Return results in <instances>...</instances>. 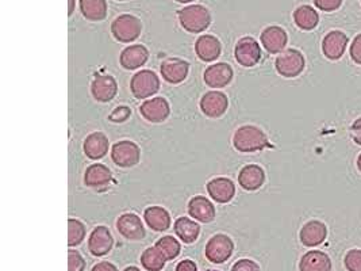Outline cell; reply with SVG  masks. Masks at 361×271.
<instances>
[{"instance_id":"bcb514c9","label":"cell","mask_w":361,"mask_h":271,"mask_svg":"<svg viewBox=\"0 0 361 271\" xmlns=\"http://www.w3.org/2000/svg\"><path fill=\"white\" fill-rule=\"evenodd\" d=\"M358 167H359V170L361 171V155L359 156V159H358Z\"/></svg>"},{"instance_id":"7c38bea8","label":"cell","mask_w":361,"mask_h":271,"mask_svg":"<svg viewBox=\"0 0 361 271\" xmlns=\"http://www.w3.org/2000/svg\"><path fill=\"white\" fill-rule=\"evenodd\" d=\"M118 92L117 80L110 75H96L91 83V94L95 100L107 103L115 98Z\"/></svg>"},{"instance_id":"8d00e7d4","label":"cell","mask_w":361,"mask_h":271,"mask_svg":"<svg viewBox=\"0 0 361 271\" xmlns=\"http://www.w3.org/2000/svg\"><path fill=\"white\" fill-rule=\"evenodd\" d=\"M231 271H261L260 270V266L252 261V259H240L237 261L233 268H231Z\"/></svg>"},{"instance_id":"d6986e66","label":"cell","mask_w":361,"mask_h":271,"mask_svg":"<svg viewBox=\"0 0 361 271\" xmlns=\"http://www.w3.org/2000/svg\"><path fill=\"white\" fill-rule=\"evenodd\" d=\"M148 58H149L148 49L141 44H137V45L128 46L122 50L119 63L125 69L135 71L145 65Z\"/></svg>"},{"instance_id":"83f0119b","label":"cell","mask_w":361,"mask_h":271,"mask_svg":"<svg viewBox=\"0 0 361 271\" xmlns=\"http://www.w3.org/2000/svg\"><path fill=\"white\" fill-rule=\"evenodd\" d=\"M175 233L180 239L184 244H192L198 240L199 233H200V226L198 223L187 219L180 217L175 223Z\"/></svg>"},{"instance_id":"9a60e30c","label":"cell","mask_w":361,"mask_h":271,"mask_svg":"<svg viewBox=\"0 0 361 271\" xmlns=\"http://www.w3.org/2000/svg\"><path fill=\"white\" fill-rule=\"evenodd\" d=\"M189 64L180 58H168L163 61L160 67V72L163 79L171 85H179L185 80L188 76Z\"/></svg>"},{"instance_id":"484cf974","label":"cell","mask_w":361,"mask_h":271,"mask_svg":"<svg viewBox=\"0 0 361 271\" xmlns=\"http://www.w3.org/2000/svg\"><path fill=\"white\" fill-rule=\"evenodd\" d=\"M143 219L148 226L156 232H165L171 226V216L161 206H150L145 210Z\"/></svg>"},{"instance_id":"ab89813d","label":"cell","mask_w":361,"mask_h":271,"mask_svg":"<svg viewBox=\"0 0 361 271\" xmlns=\"http://www.w3.org/2000/svg\"><path fill=\"white\" fill-rule=\"evenodd\" d=\"M351 135L356 144L361 145V118L356 120L351 128Z\"/></svg>"},{"instance_id":"7402d4cb","label":"cell","mask_w":361,"mask_h":271,"mask_svg":"<svg viewBox=\"0 0 361 271\" xmlns=\"http://www.w3.org/2000/svg\"><path fill=\"white\" fill-rule=\"evenodd\" d=\"M301 241L306 247H316L322 244L327 237V228L321 221H309L301 229Z\"/></svg>"},{"instance_id":"52a82bcc","label":"cell","mask_w":361,"mask_h":271,"mask_svg":"<svg viewBox=\"0 0 361 271\" xmlns=\"http://www.w3.org/2000/svg\"><path fill=\"white\" fill-rule=\"evenodd\" d=\"M130 89H132V92L137 99H145V98H149V96L154 95L156 92H159L160 90V79L150 69L139 71L132 78Z\"/></svg>"},{"instance_id":"ee69618b","label":"cell","mask_w":361,"mask_h":271,"mask_svg":"<svg viewBox=\"0 0 361 271\" xmlns=\"http://www.w3.org/2000/svg\"><path fill=\"white\" fill-rule=\"evenodd\" d=\"M178 3H181V4H188V3H192V1H195V0H176Z\"/></svg>"},{"instance_id":"44dd1931","label":"cell","mask_w":361,"mask_h":271,"mask_svg":"<svg viewBox=\"0 0 361 271\" xmlns=\"http://www.w3.org/2000/svg\"><path fill=\"white\" fill-rule=\"evenodd\" d=\"M260 40H261L264 49H267V52L279 53L287 45L288 37L284 29L279 26H270L263 30Z\"/></svg>"},{"instance_id":"f35d334b","label":"cell","mask_w":361,"mask_h":271,"mask_svg":"<svg viewBox=\"0 0 361 271\" xmlns=\"http://www.w3.org/2000/svg\"><path fill=\"white\" fill-rule=\"evenodd\" d=\"M351 57L352 60L356 63V64H360L361 65V34L356 36V39L353 40L352 45H351Z\"/></svg>"},{"instance_id":"60d3db41","label":"cell","mask_w":361,"mask_h":271,"mask_svg":"<svg viewBox=\"0 0 361 271\" xmlns=\"http://www.w3.org/2000/svg\"><path fill=\"white\" fill-rule=\"evenodd\" d=\"M176 271H198V266L191 259H184L176 266Z\"/></svg>"},{"instance_id":"4fadbf2b","label":"cell","mask_w":361,"mask_h":271,"mask_svg":"<svg viewBox=\"0 0 361 271\" xmlns=\"http://www.w3.org/2000/svg\"><path fill=\"white\" fill-rule=\"evenodd\" d=\"M233 68L227 63H217L214 65H210L205 74L203 79L205 83L213 89H224L229 86L233 80Z\"/></svg>"},{"instance_id":"f546056e","label":"cell","mask_w":361,"mask_h":271,"mask_svg":"<svg viewBox=\"0 0 361 271\" xmlns=\"http://www.w3.org/2000/svg\"><path fill=\"white\" fill-rule=\"evenodd\" d=\"M294 22L302 30H313L319 22V15L310 6H301L294 11Z\"/></svg>"},{"instance_id":"ba28073f","label":"cell","mask_w":361,"mask_h":271,"mask_svg":"<svg viewBox=\"0 0 361 271\" xmlns=\"http://www.w3.org/2000/svg\"><path fill=\"white\" fill-rule=\"evenodd\" d=\"M234 56L238 64L242 67L251 68L259 64L261 58V49L260 44L252 37L241 39L234 47Z\"/></svg>"},{"instance_id":"30bf717a","label":"cell","mask_w":361,"mask_h":271,"mask_svg":"<svg viewBox=\"0 0 361 271\" xmlns=\"http://www.w3.org/2000/svg\"><path fill=\"white\" fill-rule=\"evenodd\" d=\"M229 107V99L224 92L209 91L200 99V110L210 118H220Z\"/></svg>"},{"instance_id":"5bb4252c","label":"cell","mask_w":361,"mask_h":271,"mask_svg":"<svg viewBox=\"0 0 361 271\" xmlns=\"http://www.w3.org/2000/svg\"><path fill=\"white\" fill-rule=\"evenodd\" d=\"M188 213L199 223L209 224L216 219V208L211 201L203 195H195L188 202Z\"/></svg>"},{"instance_id":"836d02e7","label":"cell","mask_w":361,"mask_h":271,"mask_svg":"<svg viewBox=\"0 0 361 271\" xmlns=\"http://www.w3.org/2000/svg\"><path fill=\"white\" fill-rule=\"evenodd\" d=\"M348 271H361V250H351L344 259Z\"/></svg>"},{"instance_id":"1f68e13d","label":"cell","mask_w":361,"mask_h":271,"mask_svg":"<svg viewBox=\"0 0 361 271\" xmlns=\"http://www.w3.org/2000/svg\"><path fill=\"white\" fill-rule=\"evenodd\" d=\"M156 248L164 255L167 261H174L180 254V243L174 236H164L157 240Z\"/></svg>"},{"instance_id":"8fae6325","label":"cell","mask_w":361,"mask_h":271,"mask_svg":"<svg viewBox=\"0 0 361 271\" xmlns=\"http://www.w3.org/2000/svg\"><path fill=\"white\" fill-rule=\"evenodd\" d=\"M114 246V237L108 228L96 226L91 232L89 239V251L93 257H104L107 255Z\"/></svg>"},{"instance_id":"277c9868","label":"cell","mask_w":361,"mask_h":271,"mask_svg":"<svg viewBox=\"0 0 361 271\" xmlns=\"http://www.w3.org/2000/svg\"><path fill=\"white\" fill-rule=\"evenodd\" d=\"M305 65H306L305 56L296 49H287L281 52L275 61L277 74L284 78L299 76L303 72Z\"/></svg>"},{"instance_id":"5b68a950","label":"cell","mask_w":361,"mask_h":271,"mask_svg":"<svg viewBox=\"0 0 361 271\" xmlns=\"http://www.w3.org/2000/svg\"><path fill=\"white\" fill-rule=\"evenodd\" d=\"M233 251H234L233 240L227 235L218 233V235H214L207 241L205 255L211 263L221 265L230 259V257L233 255Z\"/></svg>"},{"instance_id":"9c48e42d","label":"cell","mask_w":361,"mask_h":271,"mask_svg":"<svg viewBox=\"0 0 361 271\" xmlns=\"http://www.w3.org/2000/svg\"><path fill=\"white\" fill-rule=\"evenodd\" d=\"M139 113L146 121L153 124H160L170 117L171 107L165 98L156 96L149 100H145L139 107Z\"/></svg>"},{"instance_id":"603a6c76","label":"cell","mask_w":361,"mask_h":271,"mask_svg":"<svg viewBox=\"0 0 361 271\" xmlns=\"http://www.w3.org/2000/svg\"><path fill=\"white\" fill-rule=\"evenodd\" d=\"M207 191L218 204H227L234 198L235 186L227 178H216L207 183Z\"/></svg>"},{"instance_id":"f6af8a7d","label":"cell","mask_w":361,"mask_h":271,"mask_svg":"<svg viewBox=\"0 0 361 271\" xmlns=\"http://www.w3.org/2000/svg\"><path fill=\"white\" fill-rule=\"evenodd\" d=\"M124 271H141L139 269H137L135 266H130V268H126Z\"/></svg>"},{"instance_id":"cb8c5ba5","label":"cell","mask_w":361,"mask_h":271,"mask_svg":"<svg viewBox=\"0 0 361 271\" xmlns=\"http://www.w3.org/2000/svg\"><path fill=\"white\" fill-rule=\"evenodd\" d=\"M108 138L107 136L102 132H93L91 133L83 144L84 148V153L87 155V158H90L92 160H99L102 158H104L108 152Z\"/></svg>"},{"instance_id":"ac0fdd59","label":"cell","mask_w":361,"mask_h":271,"mask_svg":"<svg viewBox=\"0 0 361 271\" xmlns=\"http://www.w3.org/2000/svg\"><path fill=\"white\" fill-rule=\"evenodd\" d=\"M195 52H196V56L202 61L211 63L221 56L222 45L217 37L210 36V34H205L196 40Z\"/></svg>"},{"instance_id":"7dc6e473","label":"cell","mask_w":361,"mask_h":271,"mask_svg":"<svg viewBox=\"0 0 361 271\" xmlns=\"http://www.w3.org/2000/svg\"><path fill=\"white\" fill-rule=\"evenodd\" d=\"M119 1H125V0H119Z\"/></svg>"},{"instance_id":"4dcf8cb0","label":"cell","mask_w":361,"mask_h":271,"mask_svg":"<svg viewBox=\"0 0 361 271\" xmlns=\"http://www.w3.org/2000/svg\"><path fill=\"white\" fill-rule=\"evenodd\" d=\"M165 262L167 259L156 247L146 248L141 255V265L145 270L161 271L165 268Z\"/></svg>"},{"instance_id":"3957f363","label":"cell","mask_w":361,"mask_h":271,"mask_svg":"<svg viewBox=\"0 0 361 271\" xmlns=\"http://www.w3.org/2000/svg\"><path fill=\"white\" fill-rule=\"evenodd\" d=\"M142 22L130 14H124L115 18L111 23V33L119 43H133L141 36Z\"/></svg>"},{"instance_id":"7bdbcfd3","label":"cell","mask_w":361,"mask_h":271,"mask_svg":"<svg viewBox=\"0 0 361 271\" xmlns=\"http://www.w3.org/2000/svg\"><path fill=\"white\" fill-rule=\"evenodd\" d=\"M69 1V8H68V15L71 17L75 11V6H76V1L75 0H68Z\"/></svg>"},{"instance_id":"ffe728a7","label":"cell","mask_w":361,"mask_h":271,"mask_svg":"<svg viewBox=\"0 0 361 271\" xmlns=\"http://www.w3.org/2000/svg\"><path fill=\"white\" fill-rule=\"evenodd\" d=\"M266 182V173L257 164L245 166L238 174V183L244 190L255 191L259 190Z\"/></svg>"},{"instance_id":"d6a6232c","label":"cell","mask_w":361,"mask_h":271,"mask_svg":"<svg viewBox=\"0 0 361 271\" xmlns=\"http://www.w3.org/2000/svg\"><path fill=\"white\" fill-rule=\"evenodd\" d=\"M68 232H69V236H68V246L69 247H78L86 239V226L79 220L69 219Z\"/></svg>"},{"instance_id":"c3c4849f","label":"cell","mask_w":361,"mask_h":271,"mask_svg":"<svg viewBox=\"0 0 361 271\" xmlns=\"http://www.w3.org/2000/svg\"><path fill=\"white\" fill-rule=\"evenodd\" d=\"M209 271H217V270H209Z\"/></svg>"},{"instance_id":"2e32d148","label":"cell","mask_w":361,"mask_h":271,"mask_svg":"<svg viewBox=\"0 0 361 271\" xmlns=\"http://www.w3.org/2000/svg\"><path fill=\"white\" fill-rule=\"evenodd\" d=\"M348 46V37L340 30L327 33L322 41V52L329 60H338L345 53Z\"/></svg>"},{"instance_id":"b9f144b4","label":"cell","mask_w":361,"mask_h":271,"mask_svg":"<svg viewBox=\"0 0 361 271\" xmlns=\"http://www.w3.org/2000/svg\"><path fill=\"white\" fill-rule=\"evenodd\" d=\"M91 271H118V269L110 262H100L95 265Z\"/></svg>"},{"instance_id":"8992f818","label":"cell","mask_w":361,"mask_h":271,"mask_svg":"<svg viewBox=\"0 0 361 271\" xmlns=\"http://www.w3.org/2000/svg\"><path fill=\"white\" fill-rule=\"evenodd\" d=\"M113 162L122 169H130L139 163L141 151L136 142L129 140L118 141L111 148Z\"/></svg>"},{"instance_id":"e575fe53","label":"cell","mask_w":361,"mask_h":271,"mask_svg":"<svg viewBox=\"0 0 361 271\" xmlns=\"http://www.w3.org/2000/svg\"><path fill=\"white\" fill-rule=\"evenodd\" d=\"M68 271H84L86 270V261L82 257L80 252L75 250H69L68 252Z\"/></svg>"},{"instance_id":"e0dca14e","label":"cell","mask_w":361,"mask_h":271,"mask_svg":"<svg viewBox=\"0 0 361 271\" xmlns=\"http://www.w3.org/2000/svg\"><path fill=\"white\" fill-rule=\"evenodd\" d=\"M118 232L128 240H142L146 235L141 219L135 213H125L117 220Z\"/></svg>"},{"instance_id":"4316f807","label":"cell","mask_w":361,"mask_h":271,"mask_svg":"<svg viewBox=\"0 0 361 271\" xmlns=\"http://www.w3.org/2000/svg\"><path fill=\"white\" fill-rule=\"evenodd\" d=\"M301 271H331V261L322 251H310L302 257Z\"/></svg>"},{"instance_id":"74e56055","label":"cell","mask_w":361,"mask_h":271,"mask_svg":"<svg viewBox=\"0 0 361 271\" xmlns=\"http://www.w3.org/2000/svg\"><path fill=\"white\" fill-rule=\"evenodd\" d=\"M314 4L316 8L330 12V11H336L340 8V6L342 4V0H314Z\"/></svg>"},{"instance_id":"d590c367","label":"cell","mask_w":361,"mask_h":271,"mask_svg":"<svg viewBox=\"0 0 361 271\" xmlns=\"http://www.w3.org/2000/svg\"><path fill=\"white\" fill-rule=\"evenodd\" d=\"M132 116V110L128 107V106H119L117 107L108 117V120L111 122H115V124H121V122H125L130 118Z\"/></svg>"},{"instance_id":"6da1fadb","label":"cell","mask_w":361,"mask_h":271,"mask_svg":"<svg viewBox=\"0 0 361 271\" xmlns=\"http://www.w3.org/2000/svg\"><path fill=\"white\" fill-rule=\"evenodd\" d=\"M233 145L240 152H257L270 147L267 135L257 127L244 125L238 128L233 137Z\"/></svg>"},{"instance_id":"7a4b0ae2","label":"cell","mask_w":361,"mask_h":271,"mask_svg":"<svg viewBox=\"0 0 361 271\" xmlns=\"http://www.w3.org/2000/svg\"><path fill=\"white\" fill-rule=\"evenodd\" d=\"M179 22L184 30L189 33H200L210 26L211 14L205 6H187L179 11Z\"/></svg>"},{"instance_id":"d4e9b609","label":"cell","mask_w":361,"mask_h":271,"mask_svg":"<svg viewBox=\"0 0 361 271\" xmlns=\"http://www.w3.org/2000/svg\"><path fill=\"white\" fill-rule=\"evenodd\" d=\"M113 180L111 171L104 164H92L86 174H84V183L91 188L103 190L106 188Z\"/></svg>"},{"instance_id":"f1b7e54d","label":"cell","mask_w":361,"mask_h":271,"mask_svg":"<svg viewBox=\"0 0 361 271\" xmlns=\"http://www.w3.org/2000/svg\"><path fill=\"white\" fill-rule=\"evenodd\" d=\"M107 10L106 0H80V11L89 21H103L107 17Z\"/></svg>"}]
</instances>
